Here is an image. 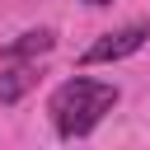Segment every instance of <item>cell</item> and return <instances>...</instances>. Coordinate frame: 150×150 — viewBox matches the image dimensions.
<instances>
[{
    "label": "cell",
    "instance_id": "obj_1",
    "mask_svg": "<svg viewBox=\"0 0 150 150\" xmlns=\"http://www.w3.org/2000/svg\"><path fill=\"white\" fill-rule=\"evenodd\" d=\"M112 108H117V84H108V80H89V75H70V80H61L56 94H52V103H47L52 127H56L61 141H80V136H89Z\"/></svg>",
    "mask_w": 150,
    "mask_h": 150
},
{
    "label": "cell",
    "instance_id": "obj_2",
    "mask_svg": "<svg viewBox=\"0 0 150 150\" xmlns=\"http://www.w3.org/2000/svg\"><path fill=\"white\" fill-rule=\"evenodd\" d=\"M145 38H150V23H145V19H131V23L112 28V33H103L98 42H89V47L80 52V66H108V61H122V56L141 52Z\"/></svg>",
    "mask_w": 150,
    "mask_h": 150
},
{
    "label": "cell",
    "instance_id": "obj_3",
    "mask_svg": "<svg viewBox=\"0 0 150 150\" xmlns=\"http://www.w3.org/2000/svg\"><path fill=\"white\" fill-rule=\"evenodd\" d=\"M52 47H56V33H52V28H28V33H19L0 56H5L9 66H23V61H33V56H47Z\"/></svg>",
    "mask_w": 150,
    "mask_h": 150
},
{
    "label": "cell",
    "instance_id": "obj_4",
    "mask_svg": "<svg viewBox=\"0 0 150 150\" xmlns=\"http://www.w3.org/2000/svg\"><path fill=\"white\" fill-rule=\"evenodd\" d=\"M33 84H38V70H33V66H5V70H0V103H5V108L19 103Z\"/></svg>",
    "mask_w": 150,
    "mask_h": 150
},
{
    "label": "cell",
    "instance_id": "obj_5",
    "mask_svg": "<svg viewBox=\"0 0 150 150\" xmlns=\"http://www.w3.org/2000/svg\"><path fill=\"white\" fill-rule=\"evenodd\" d=\"M84 5H89V9H103V5H112V0H84Z\"/></svg>",
    "mask_w": 150,
    "mask_h": 150
}]
</instances>
